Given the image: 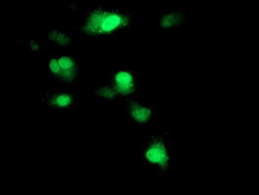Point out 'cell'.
I'll list each match as a JSON object with an SVG mask.
<instances>
[{
	"label": "cell",
	"instance_id": "cell-11",
	"mask_svg": "<svg viewBox=\"0 0 259 195\" xmlns=\"http://www.w3.org/2000/svg\"><path fill=\"white\" fill-rule=\"evenodd\" d=\"M27 49L34 54H42L45 47L40 40H30L27 43Z\"/></svg>",
	"mask_w": 259,
	"mask_h": 195
},
{
	"label": "cell",
	"instance_id": "cell-5",
	"mask_svg": "<svg viewBox=\"0 0 259 195\" xmlns=\"http://www.w3.org/2000/svg\"><path fill=\"white\" fill-rule=\"evenodd\" d=\"M79 93L55 92L40 95L39 99L49 110H70L76 107Z\"/></svg>",
	"mask_w": 259,
	"mask_h": 195
},
{
	"label": "cell",
	"instance_id": "cell-2",
	"mask_svg": "<svg viewBox=\"0 0 259 195\" xmlns=\"http://www.w3.org/2000/svg\"><path fill=\"white\" fill-rule=\"evenodd\" d=\"M141 162L159 177L170 174L172 167V140L170 130L153 133L141 148Z\"/></svg>",
	"mask_w": 259,
	"mask_h": 195
},
{
	"label": "cell",
	"instance_id": "cell-7",
	"mask_svg": "<svg viewBox=\"0 0 259 195\" xmlns=\"http://www.w3.org/2000/svg\"><path fill=\"white\" fill-rule=\"evenodd\" d=\"M57 59L61 69V74L58 82L65 85L77 83L79 77L77 59L72 55H59Z\"/></svg>",
	"mask_w": 259,
	"mask_h": 195
},
{
	"label": "cell",
	"instance_id": "cell-3",
	"mask_svg": "<svg viewBox=\"0 0 259 195\" xmlns=\"http://www.w3.org/2000/svg\"><path fill=\"white\" fill-rule=\"evenodd\" d=\"M109 84L114 88L121 100H132L139 92L141 74L138 70H112Z\"/></svg>",
	"mask_w": 259,
	"mask_h": 195
},
{
	"label": "cell",
	"instance_id": "cell-8",
	"mask_svg": "<svg viewBox=\"0 0 259 195\" xmlns=\"http://www.w3.org/2000/svg\"><path fill=\"white\" fill-rule=\"evenodd\" d=\"M94 94H95V97L104 101H108V102L121 100V98L116 94L114 88L109 83L95 88Z\"/></svg>",
	"mask_w": 259,
	"mask_h": 195
},
{
	"label": "cell",
	"instance_id": "cell-12",
	"mask_svg": "<svg viewBox=\"0 0 259 195\" xmlns=\"http://www.w3.org/2000/svg\"><path fill=\"white\" fill-rule=\"evenodd\" d=\"M60 31H61V28L52 27V28L48 30L47 35H46V38H45L44 42H45V43H48L49 45L55 46V43H56V40H57L58 35H59Z\"/></svg>",
	"mask_w": 259,
	"mask_h": 195
},
{
	"label": "cell",
	"instance_id": "cell-10",
	"mask_svg": "<svg viewBox=\"0 0 259 195\" xmlns=\"http://www.w3.org/2000/svg\"><path fill=\"white\" fill-rule=\"evenodd\" d=\"M72 37L70 34V32H68V30L61 28V31L58 35L57 40L55 43L56 47H66V46H72Z\"/></svg>",
	"mask_w": 259,
	"mask_h": 195
},
{
	"label": "cell",
	"instance_id": "cell-1",
	"mask_svg": "<svg viewBox=\"0 0 259 195\" xmlns=\"http://www.w3.org/2000/svg\"><path fill=\"white\" fill-rule=\"evenodd\" d=\"M137 28V20L132 11L102 5L88 10L73 27L80 36L93 39L121 36Z\"/></svg>",
	"mask_w": 259,
	"mask_h": 195
},
{
	"label": "cell",
	"instance_id": "cell-4",
	"mask_svg": "<svg viewBox=\"0 0 259 195\" xmlns=\"http://www.w3.org/2000/svg\"><path fill=\"white\" fill-rule=\"evenodd\" d=\"M126 119L130 124L147 125L156 122L157 107L153 103L130 100L127 102Z\"/></svg>",
	"mask_w": 259,
	"mask_h": 195
},
{
	"label": "cell",
	"instance_id": "cell-9",
	"mask_svg": "<svg viewBox=\"0 0 259 195\" xmlns=\"http://www.w3.org/2000/svg\"><path fill=\"white\" fill-rule=\"evenodd\" d=\"M47 73L48 76L54 80L58 81L60 74H61V69L58 63L57 56H48L47 59Z\"/></svg>",
	"mask_w": 259,
	"mask_h": 195
},
{
	"label": "cell",
	"instance_id": "cell-6",
	"mask_svg": "<svg viewBox=\"0 0 259 195\" xmlns=\"http://www.w3.org/2000/svg\"><path fill=\"white\" fill-rule=\"evenodd\" d=\"M187 11L184 9H166L157 17L158 30H172L182 28L187 24Z\"/></svg>",
	"mask_w": 259,
	"mask_h": 195
}]
</instances>
